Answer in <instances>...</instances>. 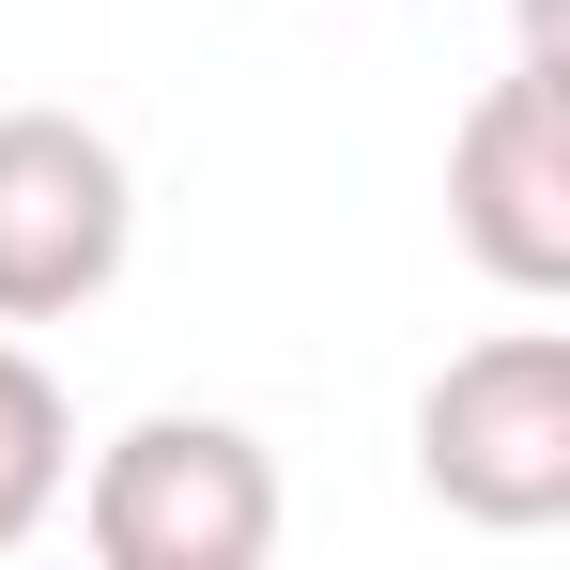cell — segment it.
Segmentation results:
<instances>
[{"label": "cell", "mask_w": 570, "mask_h": 570, "mask_svg": "<svg viewBox=\"0 0 570 570\" xmlns=\"http://www.w3.org/2000/svg\"><path fill=\"white\" fill-rule=\"evenodd\" d=\"M416 493L493 524V540L570 524V340L556 324H493L478 355L432 371V401H416Z\"/></svg>", "instance_id": "obj_2"}, {"label": "cell", "mask_w": 570, "mask_h": 570, "mask_svg": "<svg viewBox=\"0 0 570 570\" xmlns=\"http://www.w3.org/2000/svg\"><path fill=\"white\" fill-rule=\"evenodd\" d=\"M78 493V540L108 570H263L278 556V463L247 416H124L94 448Z\"/></svg>", "instance_id": "obj_1"}, {"label": "cell", "mask_w": 570, "mask_h": 570, "mask_svg": "<svg viewBox=\"0 0 570 570\" xmlns=\"http://www.w3.org/2000/svg\"><path fill=\"white\" fill-rule=\"evenodd\" d=\"M448 232L493 293H570V62L524 31V62L463 108L448 139Z\"/></svg>", "instance_id": "obj_4"}, {"label": "cell", "mask_w": 570, "mask_h": 570, "mask_svg": "<svg viewBox=\"0 0 570 570\" xmlns=\"http://www.w3.org/2000/svg\"><path fill=\"white\" fill-rule=\"evenodd\" d=\"M62 478H78V416H62V385L31 340H0V556L62 509Z\"/></svg>", "instance_id": "obj_5"}, {"label": "cell", "mask_w": 570, "mask_h": 570, "mask_svg": "<svg viewBox=\"0 0 570 570\" xmlns=\"http://www.w3.org/2000/svg\"><path fill=\"white\" fill-rule=\"evenodd\" d=\"M139 247L124 139L78 108H0V324H62L94 308Z\"/></svg>", "instance_id": "obj_3"}]
</instances>
